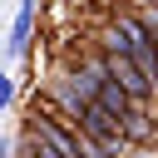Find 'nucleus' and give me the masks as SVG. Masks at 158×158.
<instances>
[{"label": "nucleus", "instance_id": "5", "mask_svg": "<svg viewBox=\"0 0 158 158\" xmlns=\"http://www.w3.org/2000/svg\"><path fill=\"white\" fill-rule=\"evenodd\" d=\"M10 99H15V79H10V74H0V104H10Z\"/></svg>", "mask_w": 158, "mask_h": 158}, {"label": "nucleus", "instance_id": "2", "mask_svg": "<svg viewBox=\"0 0 158 158\" xmlns=\"http://www.w3.org/2000/svg\"><path fill=\"white\" fill-rule=\"evenodd\" d=\"M99 54H104V49H99ZM104 69H109V79H114L133 104H153V99H158V89L138 74V64H133L128 54H104Z\"/></svg>", "mask_w": 158, "mask_h": 158}, {"label": "nucleus", "instance_id": "6", "mask_svg": "<svg viewBox=\"0 0 158 158\" xmlns=\"http://www.w3.org/2000/svg\"><path fill=\"white\" fill-rule=\"evenodd\" d=\"M148 30H153V40H158V5L148 10Z\"/></svg>", "mask_w": 158, "mask_h": 158}, {"label": "nucleus", "instance_id": "4", "mask_svg": "<svg viewBox=\"0 0 158 158\" xmlns=\"http://www.w3.org/2000/svg\"><path fill=\"white\" fill-rule=\"evenodd\" d=\"M94 99H99V104H104V109H109V114H114V118H118V123H123V114H128V109H133V99H128V94H123V89H118V84H114V79H104V84H99V94H94Z\"/></svg>", "mask_w": 158, "mask_h": 158}, {"label": "nucleus", "instance_id": "3", "mask_svg": "<svg viewBox=\"0 0 158 158\" xmlns=\"http://www.w3.org/2000/svg\"><path fill=\"white\" fill-rule=\"evenodd\" d=\"M35 5L40 0H20L15 5V25H10V40H5V49L20 59V54H30V40H35Z\"/></svg>", "mask_w": 158, "mask_h": 158}, {"label": "nucleus", "instance_id": "1", "mask_svg": "<svg viewBox=\"0 0 158 158\" xmlns=\"http://www.w3.org/2000/svg\"><path fill=\"white\" fill-rule=\"evenodd\" d=\"M99 49H104V54H128V59L138 64V74L158 89V40H153L143 10H128V5L114 10V20H109L104 35H99Z\"/></svg>", "mask_w": 158, "mask_h": 158}]
</instances>
